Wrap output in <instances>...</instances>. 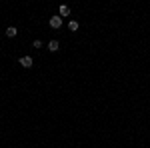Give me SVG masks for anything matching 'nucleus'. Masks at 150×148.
I'll use <instances>...</instances> for the list:
<instances>
[{
  "label": "nucleus",
  "instance_id": "20e7f679",
  "mask_svg": "<svg viewBox=\"0 0 150 148\" xmlns=\"http://www.w3.org/2000/svg\"><path fill=\"white\" fill-rule=\"evenodd\" d=\"M6 36H8V38H16V36H18V28H16V26H8V28H6Z\"/></svg>",
  "mask_w": 150,
  "mask_h": 148
},
{
  "label": "nucleus",
  "instance_id": "7ed1b4c3",
  "mask_svg": "<svg viewBox=\"0 0 150 148\" xmlns=\"http://www.w3.org/2000/svg\"><path fill=\"white\" fill-rule=\"evenodd\" d=\"M58 12H60V16H62V18H64V16H70V6H68V4H60Z\"/></svg>",
  "mask_w": 150,
  "mask_h": 148
},
{
  "label": "nucleus",
  "instance_id": "39448f33",
  "mask_svg": "<svg viewBox=\"0 0 150 148\" xmlns=\"http://www.w3.org/2000/svg\"><path fill=\"white\" fill-rule=\"evenodd\" d=\"M58 48H60V42H58V40H50V42H48V50H50V52H56Z\"/></svg>",
  "mask_w": 150,
  "mask_h": 148
},
{
  "label": "nucleus",
  "instance_id": "f03ea898",
  "mask_svg": "<svg viewBox=\"0 0 150 148\" xmlns=\"http://www.w3.org/2000/svg\"><path fill=\"white\" fill-rule=\"evenodd\" d=\"M18 64H20L22 68H32V64H34V60H32V56H22L20 60H18Z\"/></svg>",
  "mask_w": 150,
  "mask_h": 148
},
{
  "label": "nucleus",
  "instance_id": "0eeeda50",
  "mask_svg": "<svg viewBox=\"0 0 150 148\" xmlns=\"http://www.w3.org/2000/svg\"><path fill=\"white\" fill-rule=\"evenodd\" d=\"M40 46H42L40 40H34V42H32V48H40Z\"/></svg>",
  "mask_w": 150,
  "mask_h": 148
},
{
  "label": "nucleus",
  "instance_id": "f257e3e1",
  "mask_svg": "<svg viewBox=\"0 0 150 148\" xmlns=\"http://www.w3.org/2000/svg\"><path fill=\"white\" fill-rule=\"evenodd\" d=\"M48 24H50V28H54V30H58V28L62 26V16H60V14H56V16H50V20H48Z\"/></svg>",
  "mask_w": 150,
  "mask_h": 148
},
{
  "label": "nucleus",
  "instance_id": "423d86ee",
  "mask_svg": "<svg viewBox=\"0 0 150 148\" xmlns=\"http://www.w3.org/2000/svg\"><path fill=\"white\" fill-rule=\"evenodd\" d=\"M78 28H80V24L76 22V20H70V22H68V30H72V32H76Z\"/></svg>",
  "mask_w": 150,
  "mask_h": 148
}]
</instances>
